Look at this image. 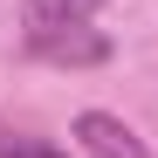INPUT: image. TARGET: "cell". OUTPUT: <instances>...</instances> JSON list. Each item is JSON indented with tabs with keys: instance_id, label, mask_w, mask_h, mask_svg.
Here are the masks:
<instances>
[{
	"instance_id": "1",
	"label": "cell",
	"mask_w": 158,
	"mask_h": 158,
	"mask_svg": "<svg viewBox=\"0 0 158 158\" xmlns=\"http://www.w3.org/2000/svg\"><path fill=\"white\" fill-rule=\"evenodd\" d=\"M76 144H83L89 158H151L144 138L124 117H110V110H83V117H76Z\"/></svg>"
},
{
	"instance_id": "2",
	"label": "cell",
	"mask_w": 158,
	"mask_h": 158,
	"mask_svg": "<svg viewBox=\"0 0 158 158\" xmlns=\"http://www.w3.org/2000/svg\"><path fill=\"white\" fill-rule=\"evenodd\" d=\"M96 7H103V0H21V14H28V41L55 35V28H83Z\"/></svg>"
},
{
	"instance_id": "3",
	"label": "cell",
	"mask_w": 158,
	"mask_h": 158,
	"mask_svg": "<svg viewBox=\"0 0 158 158\" xmlns=\"http://www.w3.org/2000/svg\"><path fill=\"white\" fill-rule=\"evenodd\" d=\"M35 55H48V62H110V41L89 35V21H83V28H55V35H41Z\"/></svg>"
},
{
	"instance_id": "4",
	"label": "cell",
	"mask_w": 158,
	"mask_h": 158,
	"mask_svg": "<svg viewBox=\"0 0 158 158\" xmlns=\"http://www.w3.org/2000/svg\"><path fill=\"white\" fill-rule=\"evenodd\" d=\"M0 158H69V151L48 138H14V144H0Z\"/></svg>"
}]
</instances>
